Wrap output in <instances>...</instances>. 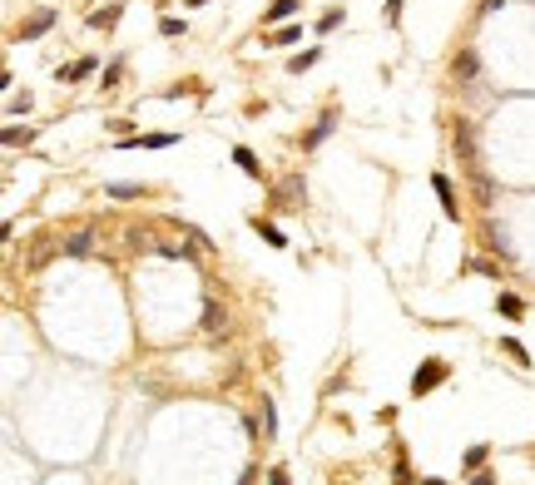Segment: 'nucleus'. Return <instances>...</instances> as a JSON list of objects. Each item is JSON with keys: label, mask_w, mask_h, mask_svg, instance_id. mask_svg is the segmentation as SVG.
<instances>
[{"label": "nucleus", "mask_w": 535, "mask_h": 485, "mask_svg": "<svg viewBox=\"0 0 535 485\" xmlns=\"http://www.w3.org/2000/svg\"><path fill=\"white\" fill-rule=\"evenodd\" d=\"M446 372H451V367H446V362H436V357H431V362H422V367H417V377H412V396H427V391H436L441 382H446Z\"/></svg>", "instance_id": "f257e3e1"}, {"label": "nucleus", "mask_w": 535, "mask_h": 485, "mask_svg": "<svg viewBox=\"0 0 535 485\" xmlns=\"http://www.w3.org/2000/svg\"><path fill=\"white\" fill-rule=\"evenodd\" d=\"M431 189H436V198H441V213L456 223V218H461V208H456V189H451V179H446V174H431Z\"/></svg>", "instance_id": "f03ea898"}, {"label": "nucleus", "mask_w": 535, "mask_h": 485, "mask_svg": "<svg viewBox=\"0 0 535 485\" xmlns=\"http://www.w3.org/2000/svg\"><path fill=\"white\" fill-rule=\"evenodd\" d=\"M233 164H238L248 179H263V164L253 159V149H248V144H233Z\"/></svg>", "instance_id": "7ed1b4c3"}, {"label": "nucleus", "mask_w": 535, "mask_h": 485, "mask_svg": "<svg viewBox=\"0 0 535 485\" xmlns=\"http://www.w3.org/2000/svg\"><path fill=\"white\" fill-rule=\"evenodd\" d=\"M298 5H303V0H273L263 20H268V25H283V20H293V15H298Z\"/></svg>", "instance_id": "20e7f679"}, {"label": "nucleus", "mask_w": 535, "mask_h": 485, "mask_svg": "<svg viewBox=\"0 0 535 485\" xmlns=\"http://www.w3.org/2000/svg\"><path fill=\"white\" fill-rule=\"evenodd\" d=\"M50 25H55V10H40V15H35V20H30V25L20 30V40H40V35H45Z\"/></svg>", "instance_id": "39448f33"}, {"label": "nucleus", "mask_w": 535, "mask_h": 485, "mask_svg": "<svg viewBox=\"0 0 535 485\" xmlns=\"http://www.w3.org/2000/svg\"><path fill=\"white\" fill-rule=\"evenodd\" d=\"M90 75H95V60L85 55V60H75L70 70H60V85H75V80H90Z\"/></svg>", "instance_id": "423d86ee"}, {"label": "nucleus", "mask_w": 535, "mask_h": 485, "mask_svg": "<svg viewBox=\"0 0 535 485\" xmlns=\"http://www.w3.org/2000/svg\"><path fill=\"white\" fill-rule=\"evenodd\" d=\"M332 124H337V119H332V114H327V119H318V124H313V129H308V134H303V149H318L322 139H327V134H332Z\"/></svg>", "instance_id": "0eeeda50"}, {"label": "nucleus", "mask_w": 535, "mask_h": 485, "mask_svg": "<svg viewBox=\"0 0 535 485\" xmlns=\"http://www.w3.org/2000/svg\"><path fill=\"white\" fill-rule=\"evenodd\" d=\"M253 228L263 233V243H268V248H288V233H283V228H273V223H263V218H253Z\"/></svg>", "instance_id": "6e6552de"}, {"label": "nucleus", "mask_w": 535, "mask_h": 485, "mask_svg": "<svg viewBox=\"0 0 535 485\" xmlns=\"http://www.w3.org/2000/svg\"><path fill=\"white\" fill-rule=\"evenodd\" d=\"M496 312H501V317H511V322H516V317H521V312H526V302H521V297H516V292H501V297H496Z\"/></svg>", "instance_id": "1a4fd4ad"}, {"label": "nucleus", "mask_w": 535, "mask_h": 485, "mask_svg": "<svg viewBox=\"0 0 535 485\" xmlns=\"http://www.w3.org/2000/svg\"><path fill=\"white\" fill-rule=\"evenodd\" d=\"M318 60H322V50L313 45V50H303V55H293V60H288V75H303V70H313Z\"/></svg>", "instance_id": "9d476101"}, {"label": "nucleus", "mask_w": 535, "mask_h": 485, "mask_svg": "<svg viewBox=\"0 0 535 485\" xmlns=\"http://www.w3.org/2000/svg\"><path fill=\"white\" fill-rule=\"evenodd\" d=\"M119 15H124V5H109V10H95L90 15V25L95 30H109V25H119Z\"/></svg>", "instance_id": "9b49d317"}, {"label": "nucleus", "mask_w": 535, "mask_h": 485, "mask_svg": "<svg viewBox=\"0 0 535 485\" xmlns=\"http://www.w3.org/2000/svg\"><path fill=\"white\" fill-rule=\"evenodd\" d=\"M451 75H456V80H476V55H471V50H466V55H456Z\"/></svg>", "instance_id": "f8f14e48"}, {"label": "nucleus", "mask_w": 535, "mask_h": 485, "mask_svg": "<svg viewBox=\"0 0 535 485\" xmlns=\"http://www.w3.org/2000/svg\"><path fill=\"white\" fill-rule=\"evenodd\" d=\"M456 149H461L466 159H476V139H471V124H466V119L456 124Z\"/></svg>", "instance_id": "ddd939ff"}, {"label": "nucleus", "mask_w": 535, "mask_h": 485, "mask_svg": "<svg viewBox=\"0 0 535 485\" xmlns=\"http://www.w3.org/2000/svg\"><path fill=\"white\" fill-rule=\"evenodd\" d=\"M293 40H303V25H283V30L268 35V45H293Z\"/></svg>", "instance_id": "4468645a"}, {"label": "nucleus", "mask_w": 535, "mask_h": 485, "mask_svg": "<svg viewBox=\"0 0 535 485\" xmlns=\"http://www.w3.org/2000/svg\"><path fill=\"white\" fill-rule=\"evenodd\" d=\"M90 243H95L90 233H75V238H65V253H70V258H85V253H90Z\"/></svg>", "instance_id": "2eb2a0df"}, {"label": "nucleus", "mask_w": 535, "mask_h": 485, "mask_svg": "<svg viewBox=\"0 0 535 485\" xmlns=\"http://www.w3.org/2000/svg\"><path fill=\"white\" fill-rule=\"evenodd\" d=\"M218 327H223V307L209 302V307H204V332H218Z\"/></svg>", "instance_id": "dca6fc26"}, {"label": "nucleus", "mask_w": 535, "mask_h": 485, "mask_svg": "<svg viewBox=\"0 0 535 485\" xmlns=\"http://www.w3.org/2000/svg\"><path fill=\"white\" fill-rule=\"evenodd\" d=\"M501 347H506V357H516V362H521V367H526V362H531V352H526V347H521V342H516V337H501Z\"/></svg>", "instance_id": "f3484780"}, {"label": "nucleus", "mask_w": 535, "mask_h": 485, "mask_svg": "<svg viewBox=\"0 0 535 485\" xmlns=\"http://www.w3.org/2000/svg\"><path fill=\"white\" fill-rule=\"evenodd\" d=\"M105 194L109 198H139V194H144V184H109Z\"/></svg>", "instance_id": "a211bd4d"}, {"label": "nucleus", "mask_w": 535, "mask_h": 485, "mask_svg": "<svg viewBox=\"0 0 535 485\" xmlns=\"http://www.w3.org/2000/svg\"><path fill=\"white\" fill-rule=\"evenodd\" d=\"M159 35H169V40L184 35V20H179V15H164V20H159Z\"/></svg>", "instance_id": "6ab92c4d"}, {"label": "nucleus", "mask_w": 535, "mask_h": 485, "mask_svg": "<svg viewBox=\"0 0 535 485\" xmlns=\"http://www.w3.org/2000/svg\"><path fill=\"white\" fill-rule=\"evenodd\" d=\"M263 431H268V436L278 431V411H273V401H263Z\"/></svg>", "instance_id": "aec40b11"}, {"label": "nucleus", "mask_w": 535, "mask_h": 485, "mask_svg": "<svg viewBox=\"0 0 535 485\" xmlns=\"http://www.w3.org/2000/svg\"><path fill=\"white\" fill-rule=\"evenodd\" d=\"M337 20H342V10H327L318 20V35H327V30H337Z\"/></svg>", "instance_id": "412c9836"}, {"label": "nucleus", "mask_w": 535, "mask_h": 485, "mask_svg": "<svg viewBox=\"0 0 535 485\" xmlns=\"http://www.w3.org/2000/svg\"><path fill=\"white\" fill-rule=\"evenodd\" d=\"M5 144L15 149V144H30V129H5Z\"/></svg>", "instance_id": "4be33fe9"}, {"label": "nucleus", "mask_w": 535, "mask_h": 485, "mask_svg": "<svg viewBox=\"0 0 535 485\" xmlns=\"http://www.w3.org/2000/svg\"><path fill=\"white\" fill-rule=\"evenodd\" d=\"M119 75H124V65L114 60V65H109V70H105V90H114V85H119Z\"/></svg>", "instance_id": "5701e85b"}, {"label": "nucleus", "mask_w": 535, "mask_h": 485, "mask_svg": "<svg viewBox=\"0 0 535 485\" xmlns=\"http://www.w3.org/2000/svg\"><path fill=\"white\" fill-rule=\"evenodd\" d=\"M268 485H293V476H288V471L278 466V471H268Z\"/></svg>", "instance_id": "b1692460"}, {"label": "nucleus", "mask_w": 535, "mask_h": 485, "mask_svg": "<svg viewBox=\"0 0 535 485\" xmlns=\"http://www.w3.org/2000/svg\"><path fill=\"white\" fill-rule=\"evenodd\" d=\"M471 485H496V476H491V471H481V476H476Z\"/></svg>", "instance_id": "393cba45"}, {"label": "nucleus", "mask_w": 535, "mask_h": 485, "mask_svg": "<svg viewBox=\"0 0 535 485\" xmlns=\"http://www.w3.org/2000/svg\"><path fill=\"white\" fill-rule=\"evenodd\" d=\"M189 5H209V0H189Z\"/></svg>", "instance_id": "a878e982"}, {"label": "nucleus", "mask_w": 535, "mask_h": 485, "mask_svg": "<svg viewBox=\"0 0 535 485\" xmlns=\"http://www.w3.org/2000/svg\"><path fill=\"white\" fill-rule=\"evenodd\" d=\"M427 485H446V481H427Z\"/></svg>", "instance_id": "bb28decb"}]
</instances>
